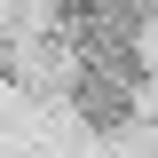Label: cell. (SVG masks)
<instances>
[{
  "instance_id": "6da1fadb",
  "label": "cell",
  "mask_w": 158,
  "mask_h": 158,
  "mask_svg": "<svg viewBox=\"0 0 158 158\" xmlns=\"http://www.w3.org/2000/svg\"><path fill=\"white\" fill-rule=\"evenodd\" d=\"M71 111L95 127V135H127L142 111V79L111 71V63H71Z\"/></svg>"
}]
</instances>
